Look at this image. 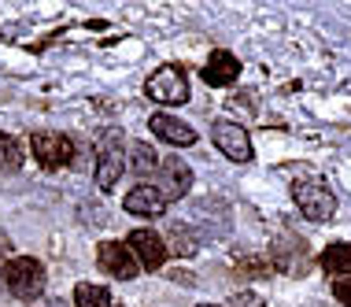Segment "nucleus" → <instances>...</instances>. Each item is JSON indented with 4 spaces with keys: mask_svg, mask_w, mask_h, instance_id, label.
Returning <instances> with one entry per match:
<instances>
[{
    "mask_svg": "<svg viewBox=\"0 0 351 307\" xmlns=\"http://www.w3.org/2000/svg\"><path fill=\"white\" fill-rule=\"evenodd\" d=\"M45 282H49V277H45V266L37 263L34 255H15L12 263L4 266V285L19 296V300H26V304L41 300Z\"/></svg>",
    "mask_w": 351,
    "mask_h": 307,
    "instance_id": "1",
    "label": "nucleus"
},
{
    "mask_svg": "<svg viewBox=\"0 0 351 307\" xmlns=\"http://www.w3.org/2000/svg\"><path fill=\"white\" fill-rule=\"evenodd\" d=\"M292 200H296V207L311 218V223H326L337 211V196L329 193V185H322V181H300V185L292 189Z\"/></svg>",
    "mask_w": 351,
    "mask_h": 307,
    "instance_id": "2",
    "label": "nucleus"
},
{
    "mask_svg": "<svg viewBox=\"0 0 351 307\" xmlns=\"http://www.w3.org/2000/svg\"><path fill=\"white\" fill-rule=\"evenodd\" d=\"M156 193L163 196V200H182L189 193V185H193V170H189V163L182 156H167V159H159V170H156Z\"/></svg>",
    "mask_w": 351,
    "mask_h": 307,
    "instance_id": "3",
    "label": "nucleus"
},
{
    "mask_svg": "<svg viewBox=\"0 0 351 307\" xmlns=\"http://www.w3.org/2000/svg\"><path fill=\"white\" fill-rule=\"evenodd\" d=\"M30 148H34V159L41 163V167H49V170H60V167H67V163L74 159L71 137H63V133H52V130L34 133Z\"/></svg>",
    "mask_w": 351,
    "mask_h": 307,
    "instance_id": "4",
    "label": "nucleus"
},
{
    "mask_svg": "<svg viewBox=\"0 0 351 307\" xmlns=\"http://www.w3.org/2000/svg\"><path fill=\"white\" fill-rule=\"evenodd\" d=\"M148 97L156 104H185L189 100V78L178 67H159L148 78Z\"/></svg>",
    "mask_w": 351,
    "mask_h": 307,
    "instance_id": "5",
    "label": "nucleus"
},
{
    "mask_svg": "<svg viewBox=\"0 0 351 307\" xmlns=\"http://www.w3.org/2000/svg\"><path fill=\"white\" fill-rule=\"evenodd\" d=\"M211 141L218 145V152H222L226 159H233V163H248L252 159V137H248V130L237 126V122H226V119L215 122Z\"/></svg>",
    "mask_w": 351,
    "mask_h": 307,
    "instance_id": "6",
    "label": "nucleus"
},
{
    "mask_svg": "<svg viewBox=\"0 0 351 307\" xmlns=\"http://www.w3.org/2000/svg\"><path fill=\"white\" fill-rule=\"evenodd\" d=\"M97 263H100L104 274L119 277V282H130V277H137V271H141V263L134 259V252H130L122 241H104L97 248Z\"/></svg>",
    "mask_w": 351,
    "mask_h": 307,
    "instance_id": "7",
    "label": "nucleus"
},
{
    "mask_svg": "<svg viewBox=\"0 0 351 307\" xmlns=\"http://www.w3.org/2000/svg\"><path fill=\"white\" fill-rule=\"evenodd\" d=\"M126 248L134 252V259L145 271H159L167 263V241L159 234H152V229H134L126 237Z\"/></svg>",
    "mask_w": 351,
    "mask_h": 307,
    "instance_id": "8",
    "label": "nucleus"
},
{
    "mask_svg": "<svg viewBox=\"0 0 351 307\" xmlns=\"http://www.w3.org/2000/svg\"><path fill=\"white\" fill-rule=\"evenodd\" d=\"M122 170H126V159H122V148H119V137L108 133L104 137V148H100V159H97V185L108 193V189L119 185Z\"/></svg>",
    "mask_w": 351,
    "mask_h": 307,
    "instance_id": "9",
    "label": "nucleus"
},
{
    "mask_svg": "<svg viewBox=\"0 0 351 307\" xmlns=\"http://www.w3.org/2000/svg\"><path fill=\"white\" fill-rule=\"evenodd\" d=\"M152 133H156L159 141H167V145H178V148H189V145H196V130L189 126V122H182L178 115H167V111H159V115H152Z\"/></svg>",
    "mask_w": 351,
    "mask_h": 307,
    "instance_id": "10",
    "label": "nucleus"
},
{
    "mask_svg": "<svg viewBox=\"0 0 351 307\" xmlns=\"http://www.w3.org/2000/svg\"><path fill=\"white\" fill-rule=\"evenodd\" d=\"M237 78H241V63H237L233 52L218 49V52L207 56V63H204V82L207 85H233Z\"/></svg>",
    "mask_w": 351,
    "mask_h": 307,
    "instance_id": "11",
    "label": "nucleus"
},
{
    "mask_svg": "<svg viewBox=\"0 0 351 307\" xmlns=\"http://www.w3.org/2000/svg\"><path fill=\"white\" fill-rule=\"evenodd\" d=\"M122 207H126L130 215H141V218H159L163 207H167V200L152 185H137V189H130V193L122 196Z\"/></svg>",
    "mask_w": 351,
    "mask_h": 307,
    "instance_id": "12",
    "label": "nucleus"
},
{
    "mask_svg": "<svg viewBox=\"0 0 351 307\" xmlns=\"http://www.w3.org/2000/svg\"><path fill=\"white\" fill-rule=\"evenodd\" d=\"M130 167H134V174L141 181H148V178H156V170H159V152L145 145V141H137V145H130Z\"/></svg>",
    "mask_w": 351,
    "mask_h": 307,
    "instance_id": "13",
    "label": "nucleus"
},
{
    "mask_svg": "<svg viewBox=\"0 0 351 307\" xmlns=\"http://www.w3.org/2000/svg\"><path fill=\"white\" fill-rule=\"evenodd\" d=\"M322 271H326V274H333V277H344V274H351V245H344V241L329 245L326 252H322Z\"/></svg>",
    "mask_w": 351,
    "mask_h": 307,
    "instance_id": "14",
    "label": "nucleus"
},
{
    "mask_svg": "<svg viewBox=\"0 0 351 307\" xmlns=\"http://www.w3.org/2000/svg\"><path fill=\"white\" fill-rule=\"evenodd\" d=\"M74 307H111V293L104 285H93V282H82L74 289Z\"/></svg>",
    "mask_w": 351,
    "mask_h": 307,
    "instance_id": "15",
    "label": "nucleus"
},
{
    "mask_svg": "<svg viewBox=\"0 0 351 307\" xmlns=\"http://www.w3.org/2000/svg\"><path fill=\"white\" fill-rule=\"evenodd\" d=\"M23 167V148H19L15 137L0 133V174H15Z\"/></svg>",
    "mask_w": 351,
    "mask_h": 307,
    "instance_id": "16",
    "label": "nucleus"
},
{
    "mask_svg": "<svg viewBox=\"0 0 351 307\" xmlns=\"http://www.w3.org/2000/svg\"><path fill=\"white\" fill-rule=\"evenodd\" d=\"M170 241H174L170 248H174L178 255H193V252H196V237L189 234L185 226H170Z\"/></svg>",
    "mask_w": 351,
    "mask_h": 307,
    "instance_id": "17",
    "label": "nucleus"
},
{
    "mask_svg": "<svg viewBox=\"0 0 351 307\" xmlns=\"http://www.w3.org/2000/svg\"><path fill=\"white\" fill-rule=\"evenodd\" d=\"M333 296L344 307H351V274H344V277H333Z\"/></svg>",
    "mask_w": 351,
    "mask_h": 307,
    "instance_id": "18",
    "label": "nucleus"
},
{
    "mask_svg": "<svg viewBox=\"0 0 351 307\" xmlns=\"http://www.w3.org/2000/svg\"><path fill=\"white\" fill-rule=\"evenodd\" d=\"M230 307H263V300L255 293H241V296H233Z\"/></svg>",
    "mask_w": 351,
    "mask_h": 307,
    "instance_id": "19",
    "label": "nucleus"
},
{
    "mask_svg": "<svg viewBox=\"0 0 351 307\" xmlns=\"http://www.w3.org/2000/svg\"><path fill=\"white\" fill-rule=\"evenodd\" d=\"M8 252H12V241H8L4 234H0V255H8Z\"/></svg>",
    "mask_w": 351,
    "mask_h": 307,
    "instance_id": "20",
    "label": "nucleus"
},
{
    "mask_svg": "<svg viewBox=\"0 0 351 307\" xmlns=\"http://www.w3.org/2000/svg\"><path fill=\"white\" fill-rule=\"evenodd\" d=\"M204 307H215V304H204Z\"/></svg>",
    "mask_w": 351,
    "mask_h": 307,
    "instance_id": "21",
    "label": "nucleus"
}]
</instances>
